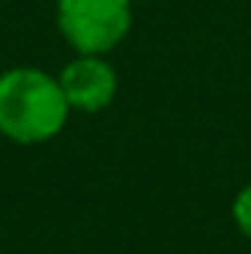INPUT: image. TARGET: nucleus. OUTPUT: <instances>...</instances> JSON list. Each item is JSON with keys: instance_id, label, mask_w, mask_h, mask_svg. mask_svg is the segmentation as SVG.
I'll list each match as a JSON object with an SVG mask.
<instances>
[{"instance_id": "20e7f679", "label": "nucleus", "mask_w": 251, "mask_h": 254, "mask_svg": "<svg viewBox=\"0 0 251 254\" xmlns=\"http://www.w3.org/2000/svg\"><path fill=\"white\" fill-rule=\"evenodd\" d=\"M232 212H235V222H239V229L251 238V184L239 193V196H235Z\"/></svg>"}, {"instance_id": "f257e3e1", "label": "nucleus", "mask_w": 251, "mask_h": 254, "mask_svg": "<svg viewBox=\"0 0 251 254\" xmlns=\"http://www.w3.org/2000/svg\"><path fill=\"white\" fill-rule=\"evenodd\" d=\"M62 84L39 68H10L0 74V132L13 142H45L68 119Z\"/></svg>"}, {"instance_id": "7ed1b4c3", "label": "nucleus", "mask_w": 251, "mask_h": 254, "mask_svg": "<svg viewBox=\"0 0 251 254\" xmlns=\"http://www.w3.org/2000/svg\"><path fill=\"white\" fill-rule=\"evenodd\" d=\"M58 84H62L68 106L84 110V113H97L113 100L116 71L100 55H81L71 64H64V71L58 74Z\"/></svg>"}, {"instance_id": "f03ea898", "label": "nucleus", "mask_w": 251, "mask_h": 254, "mask_svg": "<svg viewBox=\"0 0 251 254\" xmlns=\"http://www.w3.org/2000/svg\"><path fill=\"white\" fill-rule=\"evenodd\" d=\"M129 0H58V26L81 55H103L129 32Z\"/></svg>"}]
</instances>
